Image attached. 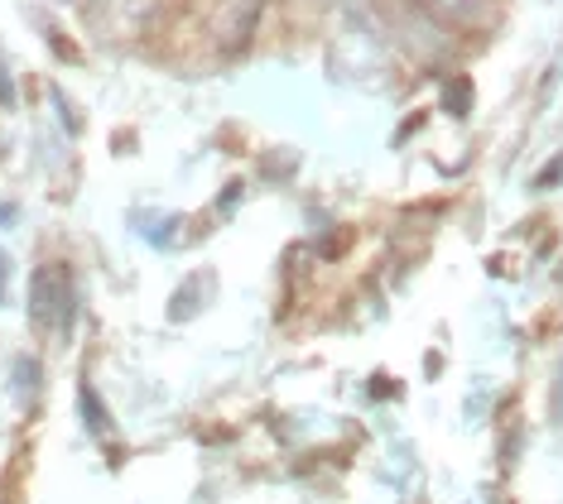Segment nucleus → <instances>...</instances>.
<instances>
[{
  "label": "nucleus",
  "mask_w": 563,
  "mask_h": 504,
  "mask_svg": "<svg viewBox=\"0 0 563 504\" xmlns=\"http://www.w3.org/2000/svg\"><path fill=\"white\" fill-rule=\"evenodd\" d=\"M415 10H424L433 24H453V30H472L486 20V0H409Z\"/></svg>",
  "instance_id": "nucleus-2"
},
{
  "label": "nucleus",
  "mask_w": 563,
  "mask_h": 504,
  "mask_svg": "<svg viewBox=\"0 0 563 504\" xmlns=\"http://www.w3.org/2000/svg\"><path fill=\"white\" fill-rule=\"evenodd\" d=\"M30 313L40 327H63V322H68V275H63V269H40V275H34Z\"/></svg>",
  "instance_id": "nucleus-1"
}]
</instances>
